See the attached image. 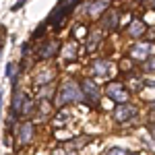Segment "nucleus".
Masks as SVG:
<instances>
[{
    "label": "nucleus",
    "instance_id": "9d476101",
    "mask_svg": "<svg viewBox=\"0 0 155 155\" xmlns=\"http://www.w3.org/2000/svg\"><path fill=\"white\" fill-rule=\"evenodd\" d=\"M128 33H130L132 37H141L145 33V23L141 19H132L130 25H128Z\"/></svg>",
    "mask_w": 155,
    "mask_h": 155
},
{
    "label": "nucleus",
    "instance_id": "aec40b11",
    "mask_svg": "<svg viewBox=\"0 0 155 155\" xmlns=\"http://www.w3.org/2000/svg\"><path fill=\"white\" fill-rule=\"evenodd\" d=\"M120 68L122 71H130V60H122L120 62Z\"/></svg>",
    "mask_w": 155,
    "mask_h": 155
},
{
    "label": "nucleus",
    "instance_id": "0eeeda50",
    "mask_svg": "<svg viewBox=\"0 0 155 155\" xmlns=\"http://www.w3.org/2000/svg\"><path fill=\"white\" fill-rule=\"evenodd\" d=\"M107 71H110V62L104 58H97L93 60V64H91V74H95V77H106Z\"/></svg>",
    "mask_w": 155,
    "mask_h": 155
},
{
    "label": "nucleus",
    "instance_id": "2eb2a0df",
    "mask_svg": "<svg viewBox=\"0 0 155 155\" xmlns=\"http://www.w3.org/2000/svg\"><path fill=\"white\" fill-rule=\"evenodd\" d=\"M83 145H87V137H79V141H72V143H66V149H81Z\"/></svg>",
    "mask_w": 155,
    "mask_h": 155
},
{
    "label": "nucleus",
    "instance_id": "b1692460",
    "mask_svg": "<svg viewBox=\"0 0 155 155\" xmlns=\"http://www.w3.org/2000/svg\"><path fill=\"white\" fill-rule=\"evenodd\" d=\"M128 155H139V153H128Z\"/></svg>",
    "mask_w": 155,
    "mask_h": 155
},
{
    "label": "nucleus",
    "instance_id": "6ab92c4d",
    "mask_svg": "<svg viewBox=\"0 0 155 155\" xmlns=\"http://www.w3.org/2000/svg\"><path fill=\"white\" fill-rule=\"evenodd\" d=\"M106 155H128L126 153V149H122V147H112V149H107Z\"/></svg>",
    "mask_w": 155,
    "mask_h": 155
},
{
    "label": "nucleus",
    "instance_id": "4be33fe9",
    "mask_svg": "<svg viewBox=\"0 0 155 155\" xmlns=\"http://www.w3.org/2000/svg\"><path fill=\"white\" fill-rule=\"evenodd\" d=\"M145 4H147V6H149V8H155V0H147V2H145Z\"/></svg>",
    "mask_w": 155,
    "mask_h": 155
},
{
    "label": "nucleus",
    "instance_id": "a211bd4d",
    "mask_svg": "<svg viewBox=\"0 0 155 155\" xmlns=\"http://www.w3.org/2000/svg\"><path fill=\"white\" fill-rule=\"evenodd\" d=\"M50 79H52V71H44L41 74H37V77H35V85L46 83V81H50Z\"/></svg>",
    "mask_w": 155,
    "mask_h": 155
},
{
    "label": "nucleus",
    "instance_id": "dca6fc26",
    "mask_svg": "<svg viewBox=\"0 0 155 155\" xmlns=\"http://www.w3.org/2000/svg\"><path fill=\"white\" fill-rule=\"evenodd\" d=\"M143 71L145 72H155V56H149L143 64Z\"/></svg>",
    "mask_w": 155,
    "mask_h": 155
},
{
    "label": "nucleus",
    "instance_id": "7ed1b4c3",
    "mask_svg": "<svg viewBox=\"0 0 155 155\" xmlns=\"http://www.w3.org/2000/svg\"><path fill=\"white\" fill-rule=\"evenodd\" d=\"M137 116V107L132 106V104H120L116 110H114V118H116V122H128L130 118H134Z\"/></svg>",
    "mask_w": 155,
    "mask_h": 155
},
{
    "label": "nucleus",
    "instance_id": "5701e85b",
    "mask_svg": "<svg viewBox=\"0 0 155 155\" xmlns=\"http://www.w3.org/2000/svg\"><path fill=\"white\" fill-rule=\"evenodd\" d=\"M151 132H153V137H155V128H151Z\"/></svg>",
    "mask_w": 155,
    "mask_h": 155
},
{
    "label": "nucleus",
    "instance_id": "f257e3e1",
    "mask_svg": "<svg viewBox=\"0 0 155 155\" xmlns=\"http://www.w3.org/2000/svg\"><path fill=\"white\" fill-rule=\"evenodd\" d=\"M83 99H85V93H83V89H81V85L72 83V81H66V83L62 85L60 93L56 95V106L62 107L64 104H74V101H83Z\"/></svg>",
    "mask_w": 155,
    "mask_h": 155
},
{
    "label": "nucleus",
    "instance_id": "423d86ee",
    "mask_svg": "<svg viewBox=\"0 0 155 155\" xmlns=\"http://www.w3.org/2000/svg\"><path fill=\"white\" fill-rule=\"evenodd\" d=\"M128 54H130L132 60H147L149 58V56H147V54H149V44H134Z\"/></svg>",
    "mask_w": 155,
    "mask_h": 155
},
{
    "label": "nucleus",
    "instance_id": "393cba45",
    "mask_svg": "<svg viewBox=\"0 0 155 155\" xmlns=\"http://www.w3.org/2000/svg\"><path fill=\"white\" fill-rule=\"evenodd\" d=\"M153 107H155V104H153Z\"/></svg>",
    "mask_w": 155,
    "mask_h": 155
},
{
    "label": "nucleus",
    "instance_id": "f03ea898",
    "mask_svg": "<svg viewBox=\"0 0 155 155\" xmlns=\"http://www.w3.org/2000/svg\"><path fill=\"white\" fill-rule=\"evenodd\" d=\"M107 97L110 99H114V101H118V104H126V99H128V87L122 83H110L107 85Z\"/></svg>",
    "mask_w": 155,
    "mask_h": 155
},
{
    "label": "nucleus",
    "instance_id": "39448f33",
    "mask_svg": "<svg viewBox=\"0 0 155 155\" xmlns=\"http://www.w3.org/2000/svg\"><path fill=\"white\" fill-rule=\"evenodd\" d=\"M19 141L23 145L33 141V124H31V122H23V124L19 126Z\"/></svg>",
    "mask_w": 155,
    "mask_h": 155
},
{
    "label": "nucleus",
    "instance_id": "6e6552de",
    "mask_svg": "<svg viewBox=\"0 0 155 155\" xmlns=\"http://www.w3.org/2000/svg\"><path fill=\"white\" fill-rule=\"evenodd\" d=\"M56 54H58V41H54V39L46 41V44L39 48V56H41V58H52V56H56Z\"/></svg>",
    "mask_w": 155,
    "mask_h": 155
},
{
    "label": "nucleus",
    "instance_id": "20e7f679",
    "mask_svg": "<svg viewBox=\"0 0 155 155\" xmlns=\"http://www.w3.org/2000/svg\"><path fill=\"white\" fill-rule=\"evenodd\" d=\"M81 89H83L85 97H87L89 101H93V104L99 101V89H97L95 83H91V79H83V81H81Z\"/></svg>",
    "mask_w": 155,
    "mask_h": 155
},
{
    "label": "nucleus",
    "instance_id": "ddd939ff",
    "mask_svg": "<svg viewBox=\"0 0 155 155\" xmlns=\"http://www.w3.org/2000/svg\"><path fill=\"white\" fill-rule=\"evenodd\" d=\"M62 54H64V58H66V60H74V58H77V44H74V41H71V44L64 48V52H62Z\"/></svg>",
    "mask_w": 155,
    "mask_h": 155
},
{
    "label": "nucleus",
    "instance_id": "9b49d317",
    "mask_svg": "<svg viewBox=\"0 0 155 155\" xmlns=\"http://www.w3.org/2000/svg\"><path fill=\"white\" fill-rule=\"evenodd\" d=\"M118 27V12L116 11H110L104 17V29H107V31H114Z\"/></svg>",
    "mask_w": 155,
    "mask_h": 155
},
{
    "label": "nucleus",
    "instance_id": "1a4fd4ad",
    "mask_svg": "<svg viewBox=\"0 0 155 155\" xmlns=\"http://www.w3.org/2000/svg\"><path fill=\"white\" fill-rule=\"evenodd\" d=\"M25 99H27V95H25V93H21V91H15V95H12V104H11L12 116H19V112H21V106L25 104Z\"/></svg>",
    "mask_w": 155,
    "mask_h": 155
},
{
    "label": "nucleus",
    "instance_id": "f3484780",
    "mask_svg": "<svg viewBox=\"0 0 155 155\" xmlns=\"http://www.w3.org/2000/svg\"><path fill=\"white\" fill-rule=\"evenodd\" d=\"M6 77H8V79H11L12 83H15V81H17V64H8V66H6Z\"/></svg>",
    "mask_w": 155,
    "mask_h": 155
},
{
    "label": "nucleus",
    "instance_id": "f8f14e48",
    "mask_svg": "<svg viewBox=\"0 0 155 155\" xmlns=\"http://www.w3.org/2000/svg\"><path fill=\"white\" fill-rule=\"evenodd\" d=\"M107 4H110V0H95V2L89 6V15H93V17H95V15H99V12L107 6Z\"/></svg>",
    "mask_w": 155,
    "mask_h": 155
},
{
    "label": "nucleus",
    "instance_id": "412c9836",
    "mask_svg": "<svg viewBox=\"0 0 155 155\" xmlns=\"http://www.w3.org/2000/svg\"><path fill=\"white\" fill-rule=\"evenodd\" d=\"M25 2H27V0H17V2H15V6H12V11H19V8L23 6Z\"/></svg>",
    "mask_w": 155,
    "mask_h": 155
},
{
    "label": "nucleus",
    "instance_id": "4468645a",
    "mask_svg": "<svg viewBox=\"0 0 155 155\" xmlns=\"http://www.w3.org/2000/svg\"><path fill=\"white\" fill-rule=\"evenodd\" d=\"M31 112H33V101L27 97V99H25V104L21 106V112H19V116H29Z\"/></svg>",
    "mask_w": 155,
    "mask_h": 155
}]
</instances>
